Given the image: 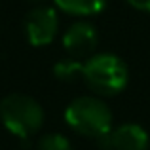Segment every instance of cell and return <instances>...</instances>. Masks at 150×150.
I'll use <instances>...</instances> for the list:
<instances>
[{"instance_id": "6da1fadb", "label": "cell", "mask_w": 150, "mask_h": 150, "mask_svg": "<svg viewBox=\"0 0 150 150\" xmlns=\"http://www.w3.org/2000/svg\"><path fill=\"white\" fill-rule=\"evenodd\" d=\"M65 120L70 129L84 137L101 139L110 133L112 125V114L105 101L91 95L78 97L67 106Z\"/></svg>"}, {"instance_id": "7a4b0ae2", "label": "cell", "mask_w": 150, "mask_h": 150, "mask_svg": "<svg viewBox=\"0 0 150 150\" xmlns=\"http://www.w3.org/2000/svg\"><path fill=\"white\" fill-rule=\"evenodd\" d=\"M0 118L10 133L19 139H29L44 124V108L29 95L10 93L0 101Z\"/></svg>"}, {"instance_id": "3957f363", "label": "cell", "mask_w": 150, "mask_h": 150, "mask_svg": "<svg viewBox=\"0 0 150 150\" xmlns=\"http://www.w3.org/2000/svg\"><path fill=\"white\" fill-rule=\"evenodd\" d=\"M82 78L99 95H116L127 86V65L114 53H97L84 63Z\"/></svg>"}, {"instance_id": "277c9868", "label": "cell", "mask_w": 150, "mask_h": 150, "mask_svg": "<svg viewBox=\"0 0 150 150\" xmlns=\"http://www.w3.org/2000/svg\"><path fill=\"white\" fill-rule=\"evenodd\" d=\"M59 30L57 11L50 6H36L25 17V34L29 44L46 46L55 38Z\"/></svg>"}, {"instance_id": "5b68a950", "label": "cell", "mask_w": 150, "mask_h": 150, "mask_svg": "<svg viewBox=\"0 0 150 150\" xmlns=\"http://www.w3.org/2000/svg\"><path fill=\"white\" fill-rule=\"evenodd\" d=\"M63 46L74 59L89 55L97 46V30L91 23L78 21L67 29L63 34Z\"/></svg>"}, {"instance_id": "8992f818", "label": "cell", "mask_w": 150, "mask_h": 150, "mask_svg": "<svg viewBox=\"0 0 150 150\" xmlns=\"http://www.w3.org/2000/svg\"><path fill=\"white\" fill-rule=\"evenodd\" d=\"M108 150H148V133L137 124H124L108 133Z\"/></svg>"}, {"instance_id": "52a82bcc", "label": "cell", "mask_w": 150, "mask_h": 150, "mask_svg": "<svg viewBox=\"0 0 150 150\" xmlns=\"http://www.w3.org/2000/svg\"><path fill=\"white\" fill-rule=\"evenodd\" d=\"M55 6L70 15H95L103 11L106 0H53Z\"/></svg>"}, {"instance_id": "ba28073f", "label": "cell", "mask_w": 150, "mask_h": 150, "mask_svg": "<svg viewBox=\"0 0 150 150\" xmlns=\"http://www.w3.org/2000/svg\"><path fill=\"white\" fill-rule=\"evenodd\" d=\"M84 72V63H80L78 59L70 57V59H61L55 63L53 67V74L57 80L61 82H72L76 76Z\"/></svg>"}, {"instance_id": "9c48e42d", "label": "cell", "mask_w": 150, "mask_h": 150, "mask_svg": "<svg viewBox=\"0 0 150 150\" xmlns=\"http://www.w3.org/2000/svg\"><path fill=\"white\" fill-rule=\"evenodd\" d=\"M38 150H72V144L61 133H48L38 141Z\"/></svg>"}, {"instance_id": "30bf717a", "label": "cell", "mask_w": 150, "mask_h": 150, "mask_svg": "<svg viewBox=\"0 0 150 150\" xmlns=\"http://www.w3.org/2000/svg\"><path fill=\"white\" fill-rule=\"evenodd\" d=\"M129 6H133L135 10H141V11H148L150 13V0H127Z\"/></svg>"}, {"instance_id": "8fae6325", "label": "cell", "mask_w": 150, "mask_h": 150, "mask_svg": "<svg viewBox=\"0 0 150 150\" xmlns=\"http://www.w3.org/2000/svg\"><path fill=\"white\" fill-rule=\"evenodd\" d=\"M29 2H33V4H40V2H44V0H29Z\"/></svg>"}]
</instances>
